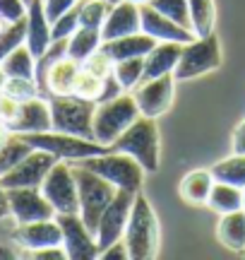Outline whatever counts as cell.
<instances>
[{"label":"cell","mask_w":245,"mask_h":260,"mask_svg":"<svg viewBox=\"0 0 245 260\" xmlns=\"http://www.w3.org/2000/svg\"><path fill=\"white\" fill-rule=\"evenodd\" d=\"M159 219L151 203L147 200V195L137 193L135 195V203L130 210V219L125 224V232H123V241L125 248L130 253V260H151L156 258L159 253Z\"/></svg>","instance_id":"6da1fadb"},{"label":"cell","mask_w":245,"mask_h":260,"mask_svg":"<svg viewBox=\"0 0 245 260\" xmlns=\"http://www.w3.org/2000/svg\"><path fill=\"white\" fill-rule=\"evenodd\" d=\"M48 106H51V130L94 140L96 102L77 94H51Z\"/></svg>","instance_id":"7a4b0ae2"},{"label":"cell","mask_w":245,"mask_h":260,"mask_svg":"<svg viewBox=\"0 0 245 260\" xmlns=\"http://www.w3.org/2000/svg\"><path fill=\"white\" fill-rule=\"evenodd\" d=\"M113 152H125L132 159H137L147 174L159 171V128L156 118L140 116L123 135L111 142Z\"/></svg>","instance_id":"3957f363"},{"label":"cell","mask_w":245,"mask_h":260,"mask_svg":"<svg viewBox=\"0 0 245 260\" xmlns=\"http://www.w3.org/2000/svg\"><path fill=\"white\" fill-rule=\"evenodd\" d=\"M70 167H72V174H75V181H77L79 217L89 226V232H96V224L101 219L104 210L108 207V203L115 198L118 188L113 183H108L106 178H101L99 174H94V171L75 164V161H70Z\"/></svg>","instance_id":"277c9868"},{"label":"cell","mask_w":245,"mask_h":260,"mask_svg":"<svg viewBox=\"0 0 245 260\" xmlns=\"http://www.w3.org/2000/svg\"><path fill=\"white\" fill-rule=\"evenodd\" d=\"M75 164L99 174L108 183H113L118 190H132V193L142 190V181L147 174L137 159H132L125 152H113V149H108L104 154H96V157L79 159Z\"/></svg>","instance_id":"5b68a950"},{"label":"cell","mask_w":245,"mask_h":260,"mask_svg":"<svg viewBox=\"0 0 245 260\" xmlns=\"http://www.w3.org/2000/svg\"><path fill=\"white\" fill-rule=\"evenodd\" d=\"M19 138H24L34 149H44L48 154L63 161H79L87 157H96L108 152V145H101L96 140H87L79 135L70 133H58V130H44V133H17Z\"/></svg>","instance_id":"8992f818"},{"label":"cell","mask_w":245,"mask_h":260,"mask_svg":"<svg viewBox=\"0 0 245 260\" xmlns=\"http://www.w3.org/2000/svg\"><path fill=\"white\" fill-rule=\"evenodd\" d=\"M137 118H140V109H137V102H135L132 94H120L115 99L96 104L94 140L111 147V142L118 135H123Z\"/></svg>","instance_id":"52a82bcc"},{"label":"cell","mask_w":245,"mask_h":260,"mask_svg":"<svg viewBox=\"0 0 245 260\" xmlns=\"http://www.w3.org/2000/svg\"><path fill=\"white\" fill-rule=\"evenodd\" d=\"M224 63L221 56V44H219L217 34L212 31L207 37H195L192 41L183 44V53L176 65V80H192V77H202L207 73L219 70Z\"/></svg>","instance_id":"ba28073f"},{"label":"cell","mask_w":245,"mask_h":260,"mask_svg":"<svg viewBox=\"0 0 245 260\" xmlns=\"http://www.w3.org/2000/svg\"><path fill=\"white\" fill-rule=\"evenodd\" d=\"M41 193L53 205L56 214H79V200H77V181L72 174L70 161L58 159L46 174L41 183Z\"/></svg>","instance_id":"9c48e42d"},{"label":"cell","mask_w":245,"mask_h":260,"mask_svg":"<svg viewBox=\"0 0 245 260\" xmlns=\"http://www.w3.org/2000/svg\"><path fill=\"white\" fill-rule=\"evenodd\" d=\"M60 232H63V248L67 253V260H94L99 258V241L96 234L89 232V226L82 222L79 214H56Z\"/></svg>","instance_id":"30bf717a"},{"label":"cell","mask_w":245,"mask_h":260,"mask_svg":"<svg viewBox=\"0 0 245 260\" xmlns=\"http://www.w3.org/2000/svg\"><path fill=\"white\" fill-rule=\"evenodd\" d=\"M137 193H132V190H118L115 198L104 210L101 219L96 224V232H94L101 251H104L106 246H111V243L123 239V232H125V224L130 219V210H132V203H135V195Z\"/></svg>","instance_id":"8fae6325"},{"label":"cell","mask_w":245,"mask_h":260,"mask_svg":"<svg viewBox=\"0 0 245 260\" xmlns=\"http://www.w3.org/2000/svg\"><path fill=\"white\" fill-rule=\"evenodd\" d=\"M58 159L44 149H31L27 157L17 161L5 176H0L3 188H41L46 174Z\"/></svg>","instance_id":"7c38bea8"},{"label":"cell","mask_w":245,"mask_h":260,"mask_svg":"<svg viewBox=\"0 0 245 260\" xmlns=\"http://www.w3.org/2000/svg\"><path fill=\"white\" fill-rule=\"evenodd\" d=\"M173 92H176V75H161L156 80H144L135 87V102L140 109V116L159 118L171 109L173 104Z\"/></svg>","instance_id":"4fadbf2b"},{"label":"cell","mask_w":245,"mask_h":260,"mask_svg":"<svg viewBox=\"0 0 245 260\" xmlns=\"http://www.w3.org/2000/svg\"><path fill=\"white\" fill-rule=\"evenodd\" d=\"M8 190L10 217L17 224L38 222V219H53L56 210L41 193V188H5Z\"/></svg>","instance_id":"5bb4252c"},{"label":"cell","mask_w":245,"mask_h":260,"mask_svg":"<svg viewBox=\"0 0 245 260\" xmlns=\"http://www.w3.org/2000/svg\"><path fill=\"white\" fill-rule=\"evenodd\" d=\"M12 241L24 251H38L48 246H63V232L58 219H38V222L17 224L12 229Z\"/></svg>","instance_id":"9a60e30c"},{"label":"cell","mask_w":245,"mask_h":260,"mask_svg":"<svg viewBox=\"0 0 245 260\" xmlns=\"http://www.w3.org/2000/svg\"><path fill=\"white\" fill-rule=\"evenodd\" d=\"M140 24H142V31L149 34L151 39L156 41H178V44H188L195 39L192 29H185L176 24L173 19H169L166 15H161L156 10L142 3L140 5Z\"/></svg>","instance_id":"2e32d148"},{"label":"cell","mask_w":245,"mask_h":260,"mask_svg":"<svg viewBox=\"0 0 245 260\" xmlns=\"http://www.w3.org/2000/svg\"><path fill=\"white\" fill-rule=\"evenodd\" d=\"M142 31L140 24V5L130 3V0H118L111 5L108 10V17H106L104 27H101V39L104 41H113V39L128 37Z\"/></svg>","instance_id":"e0dca14e"},{"label":"cell","mask_w":245,"mask_h":260,"mask_svg":"<svg viewBox=\"0 0 245 260\" xmlns=\"http://www.w3.org/2000/svg\"><path fill=\"white\" fill-rule=\"evenodd\" d=\"M10 133H44L51 130V106L46 96H34L22 102L15 121L8 125Z\"/></svg>","instance_id":"ac0fdd59"},{"label":"cell","mask_w":245,"mask_h":260,"mask_svg":"<svg viewBox=\"0 0 245 260\" xmlns=\"http://www.w3.org/2000/svg\"><path fill=\"white\" fill-rule=\"evenodd\" d=\"M51 22L44 12V0H31L27 5V39L24 44L31 51V56L38 58L51 46Z\"/></svg>","instance_id":"d6986e66"},{"label":"cell","mask_w":245,"mask_h":260,"mask_svg":"<svg viewBox=\"0 0 245 260\" xmlns=\"http://www.w3.org/2000/svg\"><path fill=\"white\" fill-rule=\"evenodd\" d=\"M154 46H156V39H151L144 31H135V34H128V37L113 39V41H101V51L113 63L128 60V58H144Z\"/></svg>","instance_id":"ffe728a7"},{"label":"cell","mask_w":245,"mask_h":260,"mask_svg":"<svg viewBox=\"0 0 245 260\" xmlns=\"http://www.w3.org/2000/svg\"><path fill=\"white\" fill-rule=\"evenodd\" d=\"M180 53H183V44L178 41H156V46L144 56V80H156L161 75L173 73L180 60Z\"/></svg>","instance_id":"44dd1931"},{"label":"cell","mask_w":245,"mask_h":260,"mask_svg":"<svg viewBox=\"0 0 245 260\" xmlns=\"http://www.w3.org/2000/svg\"><path fill=\"white\" fill-rule=\"evenodd\" d=\"M82 70V65L72 60V58L63 56L60 60L48 68L46 73V99L51 94H72L75 92L77 75Z\"/></svg>","instance_id":"7402d4cb"},{"label":"cell","mask_w":245,"mask_h":260,"mask_svg":"<svg viewBox=\"0 0 245 260\" xmlns=\"http://www.w3.org/2000/svg\"><path fill=\"white\" fill-rule=\"evenodd\" d=\"M212 186H214V176H212V171H209V169H197V171H190L188 176L180 181L178 193L188 205L199 207V205L209 203Z\"/></svg>","instance_id":"603a6c76"},{"label":"cell","mask_w":245,"mask_h":260,"mask_svg":"<svg viewBox=\"0 0 245 260\" xmlns=\"http://www.w3.org/2000/svg\"><path fill=\"white\" fill-rule=\"evenodd\" d=\"M217 236L228 251L243 253L245 251V210L221 214L217 226Z\"/></svg>","instance_id":"cb8c5ba5"},{"label":"cell","mask_w":245,"mask_h":260,"mask_svg":"<svg viewBox=\"0 0 245 260\" xmlns=\"http://www.w3.org/2000/svg\"><path fill=\"white\" fill-rule=\"evenodd\" d=\"M101 31L99 29H89V27H77V31L67 39V58H72L82 65L85 58H89L94 51L101 48Z\"/></svg>","instance_id":"d4e9b609"},{"label":"cell","mask_w":245,"mask_h":260,"mask_svg":"<svg viewBox=\"0 0 245 260\" xmlns=\"http://www.w3.org/2000/svg\"><path fill=\"white\" fill-rule=\"evenodd\" d=\"M207 205L219 214H228V212H236V210H243V188L214 181Z\"/></svg>","instance_id":"484cf974"},{"label":"cell","mask_w":245,"mask_h":260,"mask_svg":"<svg viewBox=\"0 0 245 260\" xmlns=\"http://www.w3.org/2000/svg\"><path fill=\"white\" fill-rule=\"evenodd\" d=\"M190 12V29L195 37H207L214 31L217 22V5L214 0H188Z\"/></svg>","instance_id":"4316f807"},{"label":"cell","mask_w":245,"mask_h":260,"mask_svg":"<svg viewBox=\"0 0 245 260\" xmlns=\"http://www.w3.org/2000/svg\"><path fill=\"white\" fill-rule=\"evenodd\" d=\"M209 171H212L214 181L245 188V154H233V157L224 159V161H217Z\"/></svg>","instance_id":"83f0119b"},{"label":"cell","mask_w":245,"mask_h":260,"mask_svg":"<svg viewBox=\"0 0 245 260\" xmlns=\"http://www.w3.org/2000/svg\"><path fill=\"white\" fill-rule=\"evenodd\" d=\"M34 65H36V58L31 56L27 44H22L0 63V68L8 77H34Z\"/></svg>","instance_id":"f1b7e54d"},{"label":"cell","mask_w":245,"mask_h":260,"mask_svg":"<svg viewBox=\"0 0 245 260\" xmlns=\"http://www.w3.org/2000/svg\"><path fill=\"white\" fill-rule=\"evenodd\" d=\"M31 149L34 147H31L24 138H19L17 133H10V138L5 140V145L0 147V176H5L10 169L15 167L17 161H22Z\"/></svg>","instance_id":"f546056e"},{"label":"cell","mask_w":245,"mask_h":260,"mask_svg":"<svg viewBox=\"0 0 245 260\" xmlns=\"http://www.w3.org/2000/svg\"><path fill=\"white\" fill-rule=\"evenodd\" d=\"M111 5H113V3H106V0H79V3H77L79 27H89V29H99V31H101L106 17H108Z\"/></svg>","instance_id":"4dcf8cb0"},{"label":"cell","mask_w":245,"mask_h":260,"mask_svg":"<svg viewBox=\"0 0 245 260\" xmlns=\"http://www.w3.org/2000/svg\"><path fill=\"white\" fill-rule=\"evenodd\" d=\"M113 75L120 82L123 89H135L137 84L144 80V58H128V60H118L113 63Z\"/></svg>","instance_id":"1f68e13d"},{"label":"cell","mask_w":245,"mask_h":260,"mask_svg":"<svg viewBox=\"0 0 245 260\" xmlns=\"http://www.w3.org/2000/svg\"><path fill=\"white\" fill-rule=\"evenodd\" d=\"M24 39H27V17L19 19V22H12V24H5L0 29V63L17 46H22Z\"/></svg>","instance_id":"d6a6232c"},{"label":"cell","mask_w":245,"mask_h":260,"mask_svg":"<svg viewBox=\"0 0 245 260\" xmlns=\"http://www.w3.org/2000/svg\"><path fill=\"white\" fill-rule=\"evenodd\" d=\"M147 5L166 15L169 19H173L176 24L190 29V12H188V0H149Z\"/></svg>","instance_id":"836d02e7"},{"label":"cell","mask_w":245,"mask_h":260,"mask_svg":"<svg viewBox=\"0 0 245 260\" xmlns=\"http://www.w3.org/2000/svg\"><path fill=\"white\" fill-rule=\"evenodd\" d=\"M3 92L10 94L12 99H17L19 104L29 102V99H34V96H41L38 84H36L34 77H8V80H5V87H3Z\"/></svg>","instance_id":"e575fe53"},{"label":"cell","mask_w":245,"mask_h":260,"mask_svg":"<svg viewBox=\"0 0 245 260\" xmlns=\"http://www.w3.org/2000/svg\"><path fill=\"white\" fill-rule=\"evenodd\" d=\"M101 92H104V77L87 73V70H79V75H77V82H75V92H72V94H77V96H85V99H92V102H99Z\"/></svg>","instance_id":"d590c367"},{"label":"cell","mask_w":245,"mask_h":260,"mask_svg":"<svg viewBox=\"0 0 245 260\" xmlns=\"http://www.w3.org/2000/svg\"><path fill=\"white\" fill-rule=\"evenodd\" d=\"M79 27V12H77V5L72 10H67L65 15H60V17L51 24V39L58 41V39H70L72 34L77 31Z\"/></svg>","instance_id":"8d00e7d4"},{"label":"cell","mask_w":245,"mask_h":260,"mask_svg":"<svg viewBox=\"0 0 245 260\" xmlns=\"http://www.w3.org/2000/svg\"><path fill=\"white\" fill-rule=\"evenodd\" d=\"M82 70H87V73H92V75H99V77H106V75L113 73V60L99 48L89 58L82 60Z\"/></svg>","instance_id":"74e56055"},{"label":"cell","mask_w":245,"mask_h":260,"mask_svg":"<svg viewBox=\"0 0 245 260\" xmlns=\"http://www.w3.org/2000/svg\"><path fill=\"white\" fill-rule=\"evenodd\" d=\"M27 17V3L24 0H0V19L5 24L19 22Z\"/></svg>","instance_id":"f35d334b"},{"label":"cell","mask_w":245,"mask_h":260,"mask_svg":"<svg viewBox=\"0 0 245 260\" xmlns=\"http://www.w3.org/2000/svg\"><path fill=\"white\" fill-rule=\"evenodd\" d=\"M79 0H44V12H46L48 22L53 24L60 15H65L67 10H72Z\"/></svg>","instance_id":"ab89813d"},{"label":"cell","mask_w":245,"mask_h":260,"mask_svg":"<svg viewBox=\"0 0 245 260\" xmlns=\"http://www.w3.org/2000/svg\"><path fill=\"white\" fill-rule=\"evenodd\" d=\"M17 109H19L17 99H12V96H10V94H5V92H0V123H3L5 128L15 121Z\"/></svg>","instance_id":"60d3db41"},{"label":"cell","mask_w":245,"mask_h":260,"mask_svg":"<svg viewBox=\"0 0 245 260\" xmlns=\"http://www.w3.org/2000/svg\"><path fill=\"white\" fill-rule=\"evenodd\" d=\"M27 258H34V260H67V253H65L63 246H48V248L31 251Z\"/></svg>","instance_id":"b9f144b4"},{"label":"cell","mask_w":245,"mask_h":260,"mask_svg":"<svg viewBox=\"0 0 245 260\" xmlns=\"http://www.w3.org/2000/svg\"><path fill=\"white\" fill-rule=\"evenodd\" d=\"M99 258L101 260H130V253H128V248H125V241L120 239V241L106 246L104 251L99 253Z\"/></svg>","instance_id":"7bdbcfd3"},{"label":"cell","mask_w":245,"mask_h":260,"mask_svg":"<svg viewBox=\"0 0 245 260\" xmlns=\"http://www.w3.org/2000/svg\"><path fill=\"white\" fill-rule=\"evenodd\" d=\"M123 94V87L120 82L115 80V75H106L104 77V92H101V96H99V102L96 104H101V102H108V99H115V96H120Z\"/></svg>","instance_id":"ee69618b"},{"label":"cell","mask_w":245,"mask_h":260,"mask_svg":"<svg viewBox=\"0 0 245 260\" xmlns=\"http://www.w3.org/2000/svg\"><path fill=\"white\" fill-rule=\"evenodd\" d=\"M231 149L233 154H245V121L233 130V138H231Z\"/></svg>","instance_id":"f6af8a7d"},{"label":"cell","mask_w":245,"mask_h":260,"mask_svg":"<svg viewBox=\"0 0 245 260\" xmlns=\"http://www.w3.org/2000/svg\"><path fill=\"white\" fill-rule=\"evenodd\" d=\"M10 217V205H8V190L0 186V222Z\"/></svg>","instance_id":"bcb514c9"},{"label":"cell","mask_w":245,"mask_h":260,"mask_svg":"<svg viewBox=\"0 0 245 260\" xmlns=\"http://www.w3.org/2000/svg\"><path fill=\"white\" fill-rule=\"evenodd\" d=\"M0 258H8V260H12V258H17V253L12 251L10 246H0Z\"/></svg>","instance_id":"7dc6e473"},{"label":"cell","mask_w":245,"mask_h":260,"mask_svg":"<svg viewBox=\"0 0 245 260\" xmlns=\"http://www.w3.org/2000/svg\"><path fill=\"white\" fill-rule=\"evenodd\" d=\"M10 138V130L5 128V125H3V123H0V147H3V145H5V140Z\"/></svg>","instance_id":"c3c4849f"},{"label":"cell","mask_w":245,"mask_h":260,"mask_svg":"<svg viewBox=\"0 0 245 260\" xmlns=\"http://www.w3.org/2000/svg\"><path fill=\"white\" fill-rule=\"evenodd\" d=\"M5 80H8V75L3 73V68H0V92H3V87H5Z\"/></svg>","instance_id":"681fc988"},{"label":"cell","mask_w":245,"mask_h":260,"mask_svg":"<svg viewBox=\"0 0 245 260\" xmlns=\"http://www.w3.org/2000/svg\"><path fill=\"white\" fill-rule=\"evenodd\" d=\"M130 3H137V5H142V3H149V0H130Z\"/></svg>","instance_id":"f907efd6"},{"label":"cell","mask_w":245,"mask_h":260,"mask_svg":"<svg viewBox=\"0 0 245 260\" xmlns=\"http://www.w3.org/2000/svg\"><path fill=\"white\" fill-rule=\"evenodd\" d=\"M243 210H245V188H243Z\"/></svg>","instance_id":"816d5d0a"},{"label":"cell","mask_w":245,"mask_h":260,"mask_svg":"<svg viewBox=\"0 0 245 260\" xmlns=\"http://www.w3.org/2000/svg\"><path fill=\"white\" fill-rule=\"evenodd\" d=\"M3 27H5V22H3V19H0V29H3Z\"/></svg>","instance_id":"f5cc1de1"},{"label":"cell","mask_w":245,"mask_h":260,"mask_svg":"<svg viewBox=\"0 0 245 260\" xmlns=\"http://www.w3.org/2000/svg\"><path fill=\"white\" fill-rule=\"evenodd\" d=\"M106 3H118V0H106Z\"/></svg>","instance_id":"db71d44e"},{"label":"cell","mask_w":245,"mask_h":260,"mask_svg":"<svg viewBox=\"0 0 245 260\" xmlns=\"http://www.w3.org/2000/svg\"><path fill=\"white\" fill-rule=\"evenodd\" d=\"M240 255H245V251H243V253H240Z\"/></svg>","instance_id":"11a10c76"}]
</instances>
